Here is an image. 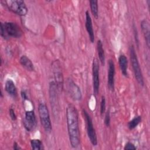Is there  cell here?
<instances>
[{"label":"cell","mask_w":150,"mask_h":150,"mask_svg":"<svg viewBox=\"0 0 150 150\" xmlns=\"http://www.w3.org/2000/svg\"><path fill=\"white\" fill-rule=\"evenodd\" d=\"M66 120L71 146L77 148L80 144L78 112L72 104H69L66 108Z\"/></svg>","instance_id":"6da1fadb"},{"label":"cell","mask_w":150,"mask_h":150,"mask_svg":"<svg viewBox=\"0 0 150 150\" xmlns=\"http://www.w3.org/2000/svg\"><path fill=\"white\" fill-rule=\"evenodd\" d=\"M129 55H130V60L132 64V67L133 69L135 78L138 82V83L142 86H144V81L143 75L141 71V69L140 68L139 63L137 58V54L135 53V49L133 45H131L129 47Z\"/></svg>","instance_id":"7a4b0ae2"},{"label":"cell","mask_w":150,"mask_h":150,"mask_svg":"<svg viewBox=\"0 0 150 150\" xmlns=\"http://www.w3.org/2000/svg\"><path fill=\"white\" fill-rule=\"evenodd\" d=\"M38 111L43 128L46 132H50L52 127L49 110L46 105L44 103H40L38 106Z\"/></svg>","instance_id":"3957f363"},{"label":"cell","mask_w":150,"mask_h":150,"mask_svg":"<svg viewBox=\"0 0 150 150\" xmlns=\"http://www.w3.org/2000/svg\"><path fill=\"white\" fill-rule=\"evenodd\" d=\"M4 2L8 8L12 12L20 16H25L28 12V8L23 1L22 0H9Z\"/></svg>","instance_id":"277c9868"},{"label":"cell","mask_w":150,"mask_h":150,"mask_svg":"<svg viewBox=\"0 0 150 150\" xmlns=\"http://www.w3.org/2000/svg\"><path fill=\"white\" fill-rule=\"evenodd\" d=\"M5 35L7 39L9 37L14 38H19L23 35V32L16 23L12 22H6L3 23Z\"/></svg>","instance_id":"5b68a950"},{"label":"cell","mask_w":150,"mask_h":150,"mask_svg":"<svg viewBox=\"0 0 150 150\" xmlns=\"http://www.w3.org/2000/svg\"><path fill=\"white\" fill-rule=\"evenodd\" d=\"M83 113L84 114V116L86 121L87 132L88 138L91 143L92 144V145L94 146H96L97 144V138L96 132L94 128L91 118L85 110H83Z\"/></svg>","instance_id":"8992f818"},{"label":"cell","mask_w":150,"mask_h":150,"mask_svg":"<svg viewBox=\"0 0 150 150\" xmlns=\"http://www.w3.org/2000/svg\"><path fill=\"white\" fill-rule=\"evenodd\" d=\"M99 63L98 59H93L92 64V74H93V91L96 95L98 93L100 88V73Z\"/></svg>","instance_id":"52a82bcc"},{"label":"cell","mask_w":150,"mask_h":150,"mask_svg":"<svg viewBox=\"0 0 150 150\" xmlns=\"http://www.w3.org/2000/svg\"><path fill=\"white\" fill-rule=\"evenodd\" d=\"M67 88L70 97L75 101H79L82 98L81 92L79 87L70 79L66 81Z\"/></svg>","instance_id":"ba28073f"},{"label":"cell","mask_w":150,"mask_h":150,"mask_svg":"<svg viewBox=\"0 0 150 150\" xmlns=\"http://www.w3.org/2000/svg\"><path fill=\"white\" fill-rule=\"evenodd\" d=\"M23 124L25 128L28 131H31L36 127V119L35 112L33 110L27 111L25 112Z\"/></svg>","instance_id":"9c48e42d"},{"label":"cell","mask_w":150,"mask_h":150,"mask_svg":"<svg viewBox=\"0 0 150 150\" xmlns=\"http://www.w3.org/2000/svg\"><path fill=\"white\" fill-rule=\"evenodd\" d=\"M57 87L55 82L52 81L49 85V96L51 103V107H52L53 113L58 112V100H57Z\"/></svg>","instance_id":"30bf717a"},{"label":"cell","mask_w":150,"mask_h":150,"mask_svg":"<svg viewBox=\"0 0 150 150\" xmlns=\"http://www.w3.org/2000/svg\"><path fill=\"white\" fill-rule=\"evenodd\" d=\"M114 77H115V64L112 60H108V80L107 84L109 89L113 91L114 89Z\"/></svg>","instance_id":"8fae6325"},{"label":"cell","mask_w":150,"mask_h":150,"mask_svg":"<svg viewBox=\"0 0 150 150\" xmlns=\"http://www.w3.org/2000/svg\"><path fill=\"white\" fill-rule=\"evenodd\" d=\"M85 26L86 30L87 31L88 35L89 36L90 40L91 43H93L94 42V33L93 28V24H92V21L90 16V15L88 11L86 12V23Z\"/></svg>","instance_id":"7c38bea8"},{"label":"cell","mask_w":150,"mask_h":150,"mask_svg":"<svg viewBox=\"0 0 150 150\" xmlns=\"http://www.w3.org/2000/svg\"><path fill=\"white\" fill-rule=\"evenodd\" d=\"M141 27L144 38L146 41V45L149 47L150 43V27L149 23L146 20H143L141 21Z\"/></svg>","instance_id":"4fadbf2b"},{"label":"cell","mask_w":150,"mask_h":150,"mask_svg":"<svg viewBox=\"0 0 150 150\" xmlns=\"http://www.w3.org/2000/svg\"><path fill=\"white\" fill-rule=\"evenodd\" d=\"M5 90L12 97H16L17 96V90L14 82L11 79H8L5 82Z\"/></svg>","instance_id":"5bb4252c"},{"label":"cell","mask_w":150,"mask_h":150,"mask_svg":"<svg viewBox=\"0 0 150 150\" xmlns=\"http://www.w3.org/2000/svg\"><path fill=\"white\" fill-rule=\"evenodd\" d=\"M118 63L122 75L128 77V60L127 57L124 54H121L118 58Z\"/></svg>","instance_id":"9a60e30c"},{"label":"cell","mask_w":150,"mask_h":150,"mask_svg":"<svg viewBox=\"0 0 150 150\" xmlns=\"http://www.w3.org/2000/svg\"><path fill=\"white\" fill-rule=\"evenodd\" d=\"M20 63L22 66L23 67H24L25 69H26L28 71H34V66L32 62V61L30 60L29 58H28L26 56L23 55L20 58Z\"/></svg>","instance_id":"2e32d148"},{"label":"cell","mask_w":150,"mask_h":150,"mask_svg":"<svg viewBox=\"0 0 150 150\" xmlns=\"http://www.w3.org/2000/svg\"><path fill=\"white\" fill-rule=\"evenodd\" d=\"M55 69H56L54 71L55 83L57 87L58 90H60L63 88V77L62 72L60 71V70H58L59 69L56 67V66L55 67Z\"/></svg>","instance_id":"e0dca14e"},{"label":"cell","mask_w":150,"mask_h":150,"mask_svg":"<svg viewBox=\"0 0 150 150\" xmlns=\"http://www.w3.org/2000/svg\"><path fill=\"white\" fill-rule=\"evenodd\" d=\"M97 53L99 57V60L102 65H104L105 64V53L103 49V43L100 40H98L97 43Z\"/></svg>","instance_id":"ac0fdd59"},{"label":"cell","mask_w":150,"mask_h":150,"mask_svg":"<svg viewBox=\"0 0 150 150\" xmlns=\"http://www.w3.org/2000/svg\"><path fill=\"white\" fill-rule=\"evenodd\" d=\"M90 6L91 12L93 16L97 19L98 17V1L97 0L90 1Z\"/></svg>","instance_id":"d6986e66"},{"label":"cell","mask_w":150,"mask_h":150,"mask_svg":"<svg viewBox=\"0 0 150 150\" xmlns=\"http://www.w3.org/2000/svg\"><path fill=\"white\" fill-rule=\"evenodd\" d=\"M141 120H142V118H141V116L140 115L134 117L132 120L129 121L128 124V128L130 130H131L136 128V127L141 122Z\"/></svg>","instance_id":"ffe728a7"},{"label":"cell","mask_w":150,"mask_h":150,"mask_svg":"<svg viewBox=\"0 0 150 150\" xmlns=\"http://www.w3.org/2000/svg\"><path fill=\"white\" fill-rule=\"evenodd\" d=\"M30 145L32 149L39 150L42 149V142L38 139H33L30 141Z\"/></svg>","instance_id":"44dd1931"},{"label":"cell","mask_w":150,"mask_h":150,"mask_svg":"<svg viewBox=\"0 0 150 150\" xmlns=\"http://www.w3.org/2000/svg\"><path fill=\"white\" fill-rule=\"evenodd\" d=\"M105 109H106L105 98L104 96H102L101 102H100V114H101V115H103L105 113Z\"/></svg>","instance_id":"7402d4cb"},{"label":"cell","mask_w":150,"mask_h":150,"mask_svg":"<svg viewBox=\"0 0 150 150\" xmlns=\"http://www.w3.org/2000/svg\"><path fill=\"white\" fill-rule=\"evenodd\" d=\"M104 124L107 127L110 126V111H107L105 113V118H104Z\"/></svg>","instance_id":"603a6c76"},{"label":"cell","mask_w":150,"mask_h":150,"mask_svg":"<svg viewBox=\"0 0 150 150\" xmlns=\"http://www.w3.org/2000/svg\"><path fill=\"white\" fill-rule=\"evenodd\" d=\"M125 150H135L137 149V148L135 146V145L131 143V142H127L124 148Z\"/></svg>","instance_id":"cb8c5ba5"},{"label":"cell","mask_w":150,"mask_h":150,"mask_svg":"<svg viewBox=\"0 0 150 150\" xmlns=\"http://www.w3.org/2000/svg\"><path fill=\"white\" fill-rule=\"evenodd\" d=\"M1 36L5 39H6V36L5 35V29H4V25L3 23H1Z\"/></svg>","instance_id":"d4e9b609"},{"label":"cell","mask_w":150,"mask_h":150,"mask_svg":"<svg viewBox=\"0 0 150 150\" xmlns=\"http://www.w3.org/2000/svg\"><path fill=\"white\" fill-rule=\"evenodd\" d=\"M9 115H10V117H11V119L12 120H13V121L16 120V114L15 113L14 110L12 108H10L9 109Z\"/></svg>","instance_id":"484cf974"},{"label":"cell","mask_w":150,"mask_h":150,"mask_svg":"<svg viewBox=\"0 0 150 150\" xmlns=\"http://www.w3.org/2000/svg\"><path fill=\"white\" fill-rule=\"evenodd\" d=\"M13 149H15V150H19V149H21V148L19 147V146L18 145V144L16 142H15L13 143Z\"/></svg>","instance_id":"4316f807"},{"label":"cell","mask_w":150,"mask_h":150,"mask_svg":"<svg viewBox=\"0 0 150 150\" xmlns=\"http://www.w3.org/2000/svg\"><path fill=\"white\" fill-rule=\"evenodd\" d=\"M21 96L22 97V98L23 100H26L27 99V96H26V93L25 91H22L21 93Z\"/></svg>","instance_id":"83f0119b"}]
</instances>
